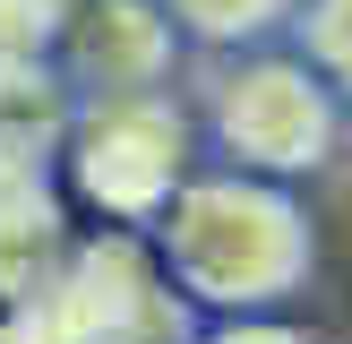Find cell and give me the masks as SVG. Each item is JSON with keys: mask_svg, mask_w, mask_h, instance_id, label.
<instances>
[{"mask_svg": "<svg viewBox=\"0 0 352 344\" xmlns=\"http://www.w3.org/2000/svg\"><path fill=\"white\" fill-rule=\"evenodd\" d=\"M181 267L223 301H250L301 275V215L267 189H198L181 215Z\"/></svg>", "mask_w": 352, "mask_h": 344, "instance_id": "obj_1", "label": "cell"}, {"mask_svg": "<svg viewBox=\"0 0 352 344\" xmlns=\"http://www.w3.org/2000/svg\"><path fill=\"white\" fill-rule=\"evenodd\" d=\"M232 138L241 155H267V164H301V155L327 147V103L309 78L292 69H250L232 86Z\"/></svg>", "mask_w": 352, "mask_h": 344, "instance_id": "obj_2", "label": "cell"}, {"mask_svg": "<svg viewBox=\"0 0 352 344\" xmlns=\"http://www.w3.org/2000/svg\"><path fill=\"white\" fill-rule=\"evenodd\" d=\"M318 52L336 61V78L352 86V0H318Z\"/></svg>", "mask_w": 352, "mask_h": 344, "instance_id": "obj_3", "label": "cell"}, {"mask_svg": "<svg viewBox=\"0 0 352 344\" xmlns=\"http://www.w3.org/2000/svg\"><path fill=\"white\" fill-rule=\"evenodd\" d=\"M189 9H198L206 26H250V17H267L275 0H189Z\"/></svg>", "mask_w": 352, "mask_h": 344, "instance_id": "obj_4", "label": "cell"}, {"mask_svg": "<svg viewBox=\"0 0 352 344\" xmlns=\"http://www.w3.org/2000/svg\"><path fill=\"white\" fill-rule=\"evenodd\" d=\"M232 344H292V336H232Z\"/></svg>", "mask_w": 352, "mask_h": 344, "instance_id": "obj_5", "label": "cell"}]
</instances>
